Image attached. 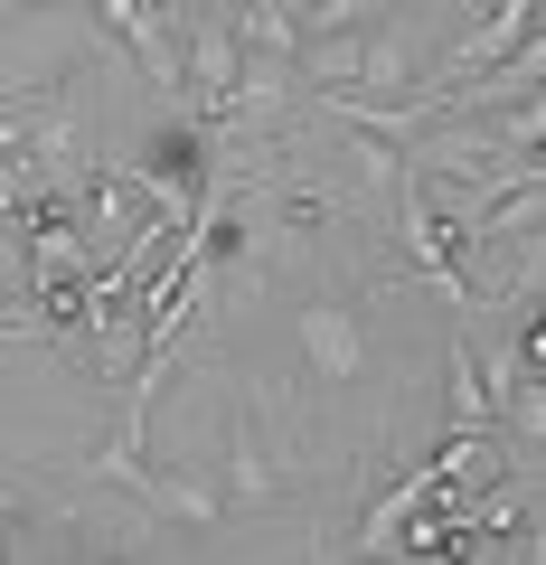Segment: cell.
Here are the masks:
<instances>
[{
	"mask_svg": "<svg viewBox=\"0 0 546 565\" xmlns=\"http://www.w3.org/2000/svg\"><path fill=\"white\" fill-rule=\"evenodd\" d=\"M302 359H311L321 386H358L367 377V321H358L349 292H321V302L302 311Z\"/></svg>",
	"mask_w": 546,
	"mask_h": 565,
	"instance_id": "6da1fadb",
	"label": "cell"
}]
</instances>
